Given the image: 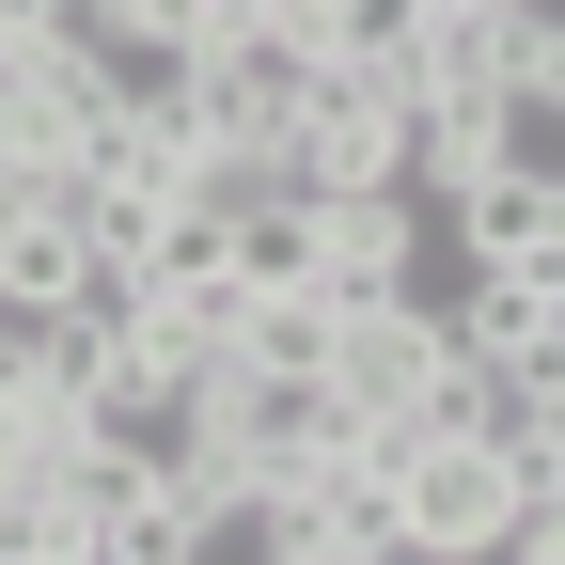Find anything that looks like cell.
<instances>
[{
  "mask_svg": "<svg viewBox=\"0 0 565 565\" xmlns=\"http://www.w3.org/2000/svg\"><path fill=\"white\" fill-rule=\"evenodd\" d=\"M189 424L236 456V487H252V503H282L299 471H330L345 440H362V408H345L330 377H252V362H221V393H204Z\"/></svg>",
  "mask_w": 565,
  "mask_h": 565,
  "instance_id": "obj_1",
  "label": "cell"
},
{
  "mask_svg": "<svg viewBox=\"0 0 565 565\" xmlns=\"http://www.w3.org/2000/svg\"><path fill=\"white\" fill-rule=\"evenodd\" d=\"M471 362L456 345V299H362V315H330V393L362 408V424H440V377Z\"/></svg>",
  "mask_w": 565,
  "mask_h": 565,
  "instance_id": "obj_2",
  "label": "cell"
},
{
  "mask_svg": "<svg viewBox=\"0 0 565 565\" xmlns=\"http://www.w3.org/2000/svg\"><path fill=\"white\" fill-rule=\"evenodd\" d=\"M424 252H440V204H424V189H330L315 204V299L330 315L424 299Z\"/></svg>",
  "mask_w": 565,
  "mask_h": 565,
  "instance_id": "obj_3",
  "label": "cell"
},
{
  "mask_svg": "<svg viewBox=\"0 0 565 565\" xmlns=\"http://www.w3.org/2000/svg\"><path fill=\"white\" fill-rule=\"evenodd\" d=\"M456 345L487 377H519L534 408H565V282L550 267H471L456 282Z\"/></svg>",
  "mask_w": 565,
  "mask_h": 565,
  "instance_id": "obj_4",
  "label": "cell"
},
{
  "mask_svg": "<svg viewBox=\"0 0 565 565\" xmlns=\"http://www.w3.org/2000/svg\"><path fill=\"white\" fill-rule=\"evenodd\" d=\"M330 189H408L393 173V110L345 79V63H315L299 126H282V204H330Z\"/></svg>",
  "mask_w": 565,
  "mask_h": 565,
  "instance_id": "obj_5",
  "label": "cell"
},
{
  "mask_svg": "<svg viewBox=\"0 0 565 565\" xmlns=\"http://www.w3.org/2000/svg\"><path fill=\"white\" fill-rule=\"evenodd\" d=\"M393 534H424V550H503V534H519V471L487 456V440H424V456L393 471Z\"/></svg>",
  "mask_w": 565,
  "mask_h": 565,
  "instance_id": "obj_6",
  "label": "cell"
},
{
  "mask_svg": "<svg viewBox=\"0 0 565 565\" xmlns=\"http://www.w3.org/2000/svg\"><path fill=\"white\" fill-rule=\"evenodd\" d=\"M440 221H456V267H565V189L534 173H471Z\"/></svg>",
  "mask_w": 565,
  "mask_h": 565,
  "instance_id": "obj_7",
  "label": "cell"
},
{
  "mask_svg": "<svg viewBox=\"0 0 565 565\" xmlns=\"http://www.w3.org/2000/svg\"><path fill=\"white\" fill-rule=\"evenodd\" d=\"M236 282L252 299H315V204H236Z\"/></svg>",
  "mask_w": 565,
  "mask_h": 565,
  "instance_id": "obj_8",
  "label": "cell"
},
{
  "mask_svg": "<svg viewBox=\"0 0 565 565\" xmlns=\"http://www.w3.org/2000/svg\"><path fill=\"white\" fill-rule=\"evenodd\" d=\"M221 362H252V377H330V299H252V315L221 330Z\"/></svg>",
  "mask_w": 565,
  "mask_h": 565,
  "instance_id": "obj_9",
  "label": "cell"
},
{
  "mask_svg": "<svg viewBox=\"0 0 565 565\" xmlns=\"http://www.w3.org/2000/svg\"><path fill=\"white\" fill-rule=\"evenodd\" d=\"M95 282V252H79V221H0V299H32V315H63Z\"/></svg>",
  "mask_w": 565,
  "mask_h": 565,
  "instance_id": "obj_10",
  "label": "cell"
},
{
  "mask_svg": "<svg viewBox=\"0 0 565 565\" xmlns=\"http://www.w3.org/2000/svg\"><path fill=\"white\" fill-rule=\"evenodd\" d=\"M487 173H534V189H565V95H487Z\"/></svg>",
  "mask_w": 565,
  "mask_h": 565,
  "instance_id": "obj_11",
  "label": "cell"
},
{
  "mask_svg": "<svg viewBox=\"0 0 565 565\" xmlns=\"http://www.w3.org/2000/svg\"><path fill=\"white\" fill-rule=\"evenodd\" d=\"M362 565H487V550H424V534H362Z\"/></svg>",
  "mask_w": 565,
  "mask_h": 565,
  "instance_id": "obj_12",
  "label": "cell"
}]
</instances>
